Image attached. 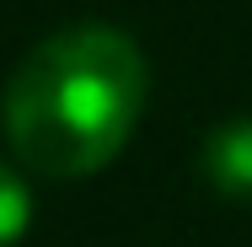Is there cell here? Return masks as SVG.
<instances>
[{"label": "cell", "instance_id": "obj_1", "mask_svg": "<svg viewBox=\"0 0 252 247\" xmlns=\"http://www.w3.org/2000/svg\"><path fill=\"white\" fill-rule=\"evenodd\" d=\"M145 54L107 22L43 38L0 97V129L38 177H92L129 145L145 113Z\"/></svg>", "mask_w": 252, "mask_h": 247}, {"label": "cell", "instance_id": "obj_2", "mask_svg": "<svg viewBox=\"0 0 252 247\" xmlns=\"http://www.w3.org/2000/svg\"><path fill=\"white\" fill-rule=\"evenodd\" d=\"M204 172L220 194L252 199V118H231L204 140Z\"/></svg>", "mask_w": 252, "mask_h": 247}, {"label": "cell", "instance_id": "obj_3", "mask_svg": "<svg viewBox=\"0 0 252 247\" xmlns=\"http://www.w3.org/2000/svg\"><path fill=\"white\" fill-rule=\"evenodd\" d=\"M27 220H32V194H27V183H22V172L0 161V247L22 242V231H27Z\"/></svg>", "mask_w": 252, "mask_h": 247}]
</instances>
